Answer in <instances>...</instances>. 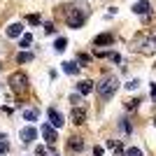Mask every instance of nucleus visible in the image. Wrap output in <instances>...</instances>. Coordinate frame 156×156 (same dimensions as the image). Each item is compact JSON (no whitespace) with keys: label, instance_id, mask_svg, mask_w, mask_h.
<instances>
[{"label":"nucleus","instance_id":"obj_1","mask_svg":"<svg viewBox=\"0 0 156 156\" xmlns=\"http://www.w3.org/2000/svg\"><path fill=\"white\" fill-rule=\"evenodd\" d=\"M117 89H119V79H117V77H112V75L103 77V79H100V84H96V91H98V96L103 98V100L112 98Z\"/></svg>","mask_w":156,"mask_h":156},{"label":"nucleus","instance_id":"obj_2","mask_svg":"<svg viewBox=\"0 0 156 156\" xmlns=\"http://www.w3.org/2000/svg\"><path fill=\"white\" fill-rule=\"evenodd\" d=\"M84 12L82 9H77V7H72V9H68V14H65V23L70 28H79L82 23H84Z\"/></svg>","mask_w":156,"mask_h":156},{"label":"nucleus","instance_id":"obj_3","mask_svg":"<svg viewBox=\"0 0 156 156\" xmlns=\"http://www.w3.org/2000/svg\"><path fill=\"white\" fill-rule=\"evenodd\" d=\"M9 86H12V91L23 93V91L28 89V79H26V75H21V72H14L12 77H9Z\"/></svg>","mask_w":156,"mask_h":156},{"label":"nucleus","instance_id":"obj_4","mask_svg":"<svg viewBox=\"0 0 156 156\" xmlns=\"http://www.w3.org/2000/svg\"><path fill=\"white\" fill-rule=\"evenodd\" d=\"M19 137H21V142H23V144H30L33 140L37 137V128H33V126H26V128H21Z\"/></svg>","mask_w":156,"mask_h":156},{"label":"nucleus","instance_id":"obj_5","mask_svg":"<svg viewBox=\"0 0 156 156\" xmlns=\"http://www.w3.org/2000/svg\"><path fill=\"white\" fill-rule=\"evenodd\" d=\"M40 133H42V137H44L49 144H54L56 142V130H54V126H49V124H44L42 128H40Z\"/></svg>","mask_w":156,"mask_h":156},{"label":"nucleus","instance_id":"obj_6","mask_svg":"<svg viewBox=\"0 0 156 156\" xmlns=\"http://www.w3.org/2000/svg\"><path fill=\"white\" fill-rule=\"evenodd\" d=\"M65 121H63V114H61V112H56L51 107V110H49V126H54V128H61V126H63Z\"/></svg>","mask_w":156,"mask_h":156},{"label":"nucleus","instance_id":"obj_7","mask_svg":"<svg viewBox=\"0 0 156 156\" xmlns=\"http://www.w3.org/2000/svg\"><path fill=\"white\" fill-rule=\"evenodd\" d=\"M70 117H72V121L79 126V124H84V121H86V110H84V107H72Z\"/></svg>","mask_w":156,"mask_h":156},{"label":"nucleus","instance_id":"obj_8","mask_svg":"<svg viewBox=\"0 0 156 156\" xmlns=\"http://www.w3.org/2000/svg\"><path fill=\"white\" fill-rule=\"evenodd\" d=\"M5 33H7V37H19L21 33H23V23H9Z\"/></svg>","mask_w":156,"mask_h":156},{"label":"nucleus","instance_id":"obj_9","mask_svg":"<svg viewBox=\"0 0 156 156\" xmlns=\"http://www.w3.org/2000/svg\"><path fill=\"white\" fill-rule=\"evenodd\" d=\"M112 42H114L112 33H103V35H98V37L93 40V44H96V47H105V44H112Z\"/></svg>","mask_w":156,"mask_h":156},{"label":"nucleus","instance_id":"obj_10","mask_svg":"<svg viewBox=\"0 0 156 156\" xmlns=\"http://www.w3.org/2000/svg\"><path fill=\"white\" fill-rule=\"evenodd\" d=\"M133 12H135V14H147V12H149V0H140V2H135V5H133Z\"/></svg>","mask_w":156,"mask_h":156},{"label":"nucleus","instance_id":"obj_11","mask_svg":"<svg viewBox=\"0 0 156 156\" xmlns=\"http://www.w3.org/2000/svg\"><path fill=\"white\" fill-rule=\"evenodd\" d=\"M77 91H79V96H86V93H91V91H93V82H89V79H84V82H79Z\"/></svg>","mask_w":156,"mask_h":156},{"label":"nucleus","instance_id":"obj_12","mask_svg":"<svg viewBox=\"0 0 156 156\" xmlns=\"http://www.w3.org/2000/svg\"><path fill=\"white\" fill-rule=\"evenodd\" d=\"M63 72H68V75H77L79 65L75 63V61H65V63H63Z\"/></svg>","mask_w":156,"mask_h":156},{"label":"nucleus","instance_id":"obj_13","mask_svg":"<svg viewBox=\"0 0 156 156\" xmlns=\"http://www.w3.org/2000/svg\"><path fill=\"white\" fill-rule=\"evenodd\" d=\"M68 147H70V149H75V151H82L84 142H82L79 137H70V142H68Z\"/></svg>","mask_w":156,"mask_h":156},{"label":"nucleus","instance_id":"obj_14","mask_svg":"<svg viewBox=\"0 0 156 156\" xmlns=\"http://www.w3.org/2000/svg\"><path fill=\"white\" fill-rule=\"evenodd\" d=\"M16 61H19V63H30L33 54L30 51H21V54H16Z\"/></svg>","mask_w":156,"mask_h":156},{"label":"nucleus","instance_id":"obj_15","mask_svg":"<svg viewBox=\"0 0 156 156\" xmlns=\"http://www.w3.org/2000/svg\"><path fill=\"white\" fill-rule=\"evenodd\" d=\"M37 117H40L37 110H26L23 112V119H26V121H37Z\"/></svg>","mask_w":156,"mask_h":156},{"label":"nucleus","instance_id":"obj_16","mask_svg":"<svg viewBox=\"0 0 156 156\" xmlns=\"http://www.w3.org/2000/svg\"><path fill=\"white\" fill-rule=\"evenodd\" d=\"M65 47H68V40L58 37V40H56V44H54V49H56V51H65Z\"/></svg>","mask_w":156,"mask_h":156},{"label":"nucleus","instance_id":"obj_17","mask_svg":"<svg viewBox=\"0 0 156 156\" xmlns=\"http://www.w3.org/2000/svg\"><path fill=\"white\" fill-rule=\"evenodd\" d=\"M30 42H33V35H30V33H26V35H21V42H19V44L21 47H30Z\"/></svg>","mask_w":156,"mask_h":156},{"label":"nucleus","instance_id":"obj_18","mask_svg":"<svg viewBox=\"0 0 156 156\" xmlns=\"http://www.w3.org/2000/svg\"><path fill=\"white\" fill-rule=\"evenodd\" d=\"M124 156H142V151L137 149V147H130V149L124 151Z\"/></svg>","mask_w":156,"mask_h":156},{"label":"nucleus","instance_id":"obj_19","mask_svg":"<svg viewBox=\"0 0 156 156\" xmlns=\"http://www.w3.org/2000/svg\"><path fill=\"white\" fill-rule=\"evenodd\" d=\"M70 103H72V107H79V103H82V96H79V93H72V96H70Z\"/></svg>","mask_w":156,"mask_h":156},{"label":"nucleus","instance_id":"obj_20","mask_svg":"<svg viewBox=\"0 0 156 156\" xmlns=\"http://www.w3.org/2000/svg\"><path fill=\"white\" fill-rule=\"evenodd\" d=\"M40 21H42V19H40V14H30V16H28V23H30V26H37Z\"/></svg>","mask_w":156,"mask_h":156},{"label":"nucleus","instance_id":"obj_21","mask_svg":"<svg viewBox=\"0 0 156 156\" xmlns=\"http://www.w3.org/2000/svg\"><path fill=\"white\" fill-rule=\"evenodd\" d=\"M137 86H140V82H137V79H130L128 84H126V89H128V91H135Z\"/></svg>","mask_w":156,"mask_h":156},{"label":"nucleus","instance_id":"obj_22","mask_svg":"<svg viewBox=\"0 0 156 156\" xmlns=\"http://www.w3.org/2000/svg\"><path fill=\"white\" fill-rule=\"evenodd\" d=\"M137 103H140V100H128V103H126V107H128V110H133V107H137Z\"/></svg>","mask_w":156,"mask_h":156},{"label":"nucleus","instance_id":"obj_23","mask_svg":"<svg viewBox=\"0 0 156 156\" xmlns=\"http://www.w3.org/2000/svg\"><path fill=\"white\" fill-rule=\"evenodd\" d=\"M37 156H47V149H44V147H37Z\"/></svg>","mask_w":156,"mask_h":156},{"label":"nucleus","instance_id":"obj_24","mask_svg":"<svg viewBox=\"0 0 156 156\" xmlns=\"http://www.w3.org/2000/svg\"><path fill=\"white\" fill-rule=\"evenodd\" d=\"M93 156H103V149H100V147H96V149H93Z\"/></svg>","mask_w":156,"mask_h":156},{"label":"nucleus","instance_id":"obj_25","mask_svg":"<svg viewBox=\"0 0 156 156\" xmlns=\"http://www.w3.org/2000/svg\"><path fill=\"white\" fill-rule=\"evenodd\" d=\"M2 151H7V142H0V154Z\"/></svg>","mask_w":156,"mask_h":156}]
</instances>
